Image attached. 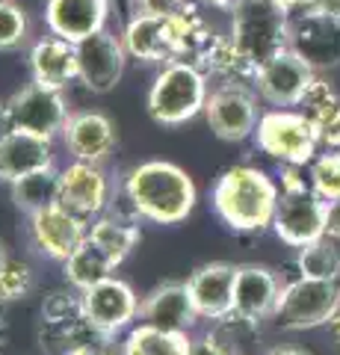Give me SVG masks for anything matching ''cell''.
Here are the masks:
<instances>
[{
	"label": "cell",
	"mask_w": 340,
	"mask_h": 355,
	"mask_svg": "<svg viewBox=\"0 0 340 355\" xmlns=\"http://www.w3.org/2000/svg\"><path fill=\"white\" fill-rule=\"evenodd\" d=\"M118 190L125 193L139 219H148L154 225H181L199 198L190 172L169 160H145L134 166L122 178Z\"/></svg>",
	"instance_id": "cell-1"
},
{
	"label": "cell",
	"mask_w": 340,
	"mask_h": 355,
	"mask_svg": "<svg viewBox=\"0 0 340 355\" xmlns=\"http://www.w3.org/2000/svg\"><path fill=\"white\" fill-rule=\"evenodd\" d=\"M276 181L255 166H231L213 184V210L231 231H263L272 228L278 207Z\"/></svg>",
	"instance_id": "cell-2"
},
{
	"label": "cell",
	"mask_w": 340,
	"mask_h": 355,
	"mask_svg": "<svg viewBox=\"0 0 340 355\" xmlns=\"http://www.w3.org/2000/svg\"><path fill=\"white\" fill-rule=\"evenodd\" d=\"M207 74L195 62L175 60L160 65L148 89V116L163 128H178L204 113L207 104Z\"/></svg>",
	"instance_id": "cell-3"
},
{
	"label": "cell",
	"mask_w": 340,
	"mask_h": 355,
	"mask_svg": "<svg viewBox=\"0 0 340 355\" xmlns=\"http://www.w3.org/2000/svg\"><path fill=\"white\" fill-rule=\"evenodd\" d=\"M228 36L234 39V44L246 53V60L258 71L276 53L287 51L290 12L272 0H243L231 12V33Z\"/></svg>",
	"instance_id": "cell-4"
},
{
	"label": "cell",
	"mask_w": 340,
	"mask_h": 355,
	"mask_svg": "<svg viewBox=\"0 0 340 355\" xmlns=\"http://www.w3.org/2000/svg\"><path fill=\"white\" fill-rule=\"evenodd\" d=\"M251 137L267 157L278 160L281 166H308L316 157V146H320V133L308 121V116L287 107L260 113Z\"/></svg>",
	"instance_id": "cell-5"
},
{
	"label": "cell",
	"mask_w": 340,
	"mask_h": 355,
	"mask_svg": "<svg viewBox=\"0 0 340 355\" xmlns=\"http://www.w3.org/2000/svg\"><path fill=\"white\" fill-rule=\"evenodd\" d=\"M69 116H71V110H69L62 89H51V86H42L33 80L24 89H18V92L0 107V128L33 133V137L53 142L62 133Z\"/></svg>",
	"instance_id": "cell-6"
},
{
	"label": "cell",
	"mask_w": 340,
	"mask_h": 355,
	"mask_svg": "<svg viewBox=\"0 0 340 355\" xmlns=\"http://www.w3.org/2000/svg\"><path fill=\"white\" fill-rule=\"evenodd\" d=\"M340 305V284L337 282H320L299 275L296 282H287L278 293L272 323L281 331H308L325 326Z\"/></svg>",
	"instance_id": "cell-7"
},
{
	"label": "cell",
	"mask_w": 340,
	"mask_h": 355,
	"mask_svg": "<svg viewBox=\"0 0 340 355\" xmlns=\"http://www.w3.org/2000/svg\"><path fill=\"white\" fill-rule=\"evenodd\" d=\"M83 299V317L98 340H109L127 326L139 320V296L125 279L109 275V279L92 284L89 291L80 293Z\"/></svg>",
	"instance_id": "cell-8"
},
{
	"label": "cell",
	"mask_w": 340,
	"mask_h": 355,
	"mask_svg": "<svg viewBox=\"0 0 340 355\" xmlns=\"http://www.w3.org/2000/svg\"><path fill=\"white\" fill-rule=\"evenodd\" d=\"M89 329L83 317L80 291H51L42 299V323H39V343L48 355H65L80 343H89ZM98 338V335H95Z\"/></svg>",
	"instance_id": "cell-9"
},
{
	"label": "cell",
	"mask_w": 340,
	"mask_h": 355,
	"mask_svg": "<svg viewBox=\"0 0 340 355\" xmlns=\"http://www.w3.org/2000/svg\"><path fill=\"white\" fill-rule=\"evenodd\" d=\"M204 119L211 130L225 142H243L258 128V92L243 80H225L207 95Z\"/></svg>",
	"instance_id": "cell-10"
},
{
	"label": "cell",
	"mask_w": 340,
	"mask_h": 355,
	"mask_svg": "<svg viewBox=\"0 0 340 355\" xmlns=\"http://www.w3.org/2000/svg\"><path fill=\"white\" fill-rule=\"evenodd\" d=\"M113 181L104 172V163H86L71 160L65 169H60V198L57 205L71 210L80 219H98L107 214L109 202H113Z\"/></svg>",
	"instance_id": "cell-11"
},
{
	"label": "cell",
	"mask_w": 340,
	"mask_h": 355,
	"mask_svg": "<svg viewBox=\"0 0 340 355\" xmlns=\"http://www.w3.org/2000/svg\"><path fill=\"white\" fill-rule=\"evenodd\" d=\"M287 48L302 57L311 69L320 74L340 65V21L320 15L314 9H302L299 15H290V39Z\"/></svg>",
	"instance_id": "cell-12"
},
{
	"label": "cell",
	"mask_w": 340,
	"mask_h": 355,
	"mask_svg": "<svg viewBox=\"0 0 340 355\" xmlns=\"http://www.w3.org/2000/svg\"><path fill=\"white\" fill-rule=\"evenodd\" d=\"M127 65V48L122 36L101 30L78 42V80L92 95H107L118 86Z\"/></svg>",
	"instance_id": "cell-13"
},
{
	"label": "cell",
	"mask_w": 340,
	"mask_h": 355,
	"mask_svg": "<svg viewBox=\"0 0 340 355\" xmlns=\"http://www.w3.org/2000/svg\"><path fill=\"white\" fill-rule=\"evenodd\" d=\"M30 243L36 246L39 254L45 258L65 263L74 252L80 249V243L89 237V219H80L74 216L71 210H65L62 205H51V207H42L36 214H30Z\"/></svg>",
	"instance_id": "cell-14"
},
{
	"label": "cell",
	"mask_w": 340,
	"mask_h": 355,
	"mask_svg": "<svg viewBox=\"0 0 340 355\" xmlns=\"http://www.w3.org/2000/svg\"><path fill=\"white\" fill-rule=\"evenodd\" d=\"M272 231L281 243L293 249H302L308 243L325 237V202L311 187L299 193H281L276 216H272Z\"/></svg>",
	"instance_id": "cell-15"
},
{
	"label": "cell",
	"mask_w": 340,
	"mask_h": 355,
	"mask_svg": "<svg viewBox=\"0 0 340 355\" xmlns=\"http://www.w3.org/2000/svg\"><path fill=\"white\" fill-rule=\"evenodd\" d=\"M314 77H316V71L311 65L287 48L258 69L255 89L263 101L272 107H299L305 89L311 86Z\"/></svg>",
	"instance_id": "cell-16"
},
{
	"label": "cell",
	"mask_w": 340,
	"mask_h": 355,
	"mask_svg": "<svg viewBox=\"0 0 340 355\" xmlns=\"http://www.w3.org/2000/svg\"><path fill=\"white\" fill-rule=\"evenodd\" d=\"M122 42L127 48V57L166 65L181 60V44H178V27L175 18H160V15H134L125 24Z\"/></svg>",
	"instance_id": "cell-17"
},
{
	"label": "cell",
	"mask_w": 340,
	"mask_h": 355,
	"mask_svg": "<svg viewBox=\"0 0 340 355\" xmlns=\"http://www.w3.org/2000/svg\"><path fill=\"white\" fill-rule=\"evenodd\" d=\"M234 282H237V263H225V261L204 263L186 279L193 305L202 320L216 323V320L231 314L234 311Z\"/></svg>",
	"instance_id": "cell-18"
},
{
	"label": "cell",
	"mask_w": 340,
	"mask_h": 355,
	"mask_svg": "<svg viewBox=\"0 0 340 355\" xmlns=\"http://www.w3.org/2000/svg\"><path fill=\"white\" fill-rule=\"evenodd\" d=\"M62 146L74 160L104 163L116 148V125L113 119L98 110H78L62 128Z\"/></svg>",
	"instance_id": "cell-19"
},
{
	"label": "cell",
	"mask_w": 340,
	"mask_h": 355,
	"mask_svg": "<svg viewBox=\"0 0 340 355\" xmlns=\"http://www.w3.org/2000/svg\"><path fill=\"white\" fill-rule=\"evenodd\" d=\"M139 323H148V326H157L166 331H190L195 323H202L186 282H166L142 296Z\"/></svg>",
	"instance_id": "cell-20"
},
{
	"label": "cell",
	"mask_w": 340,
	"mask_h": 355,
	"mask_svg": "<svg viewBox=\"0 0 340 355\" xmlns=\"http://www.w3.org/2000/svg\"><path fill=\"white\" fill-rule=\"evenodd\" d=\"M107 18L109 0H48L45 3L48 30L74 44L107 30Z\"/></svg>",
	"instance_id": "cell-21"
},
{
	"label": "cell",
	"mask_w": 340,
	"mask_h": 355,
	"mask_svg": "<svg viewBox=\"0 0 340 355\" xmlns=\"http://www.w3.org/2000/svg\"><path fill=\"white\" fill-rule=\"evenodd\" d=\"M281 287L284 282L269 266L240 263L234 282V314H243L249 320H269L272 311H276Z\"/></svg>",
	"instance_id": "cell-22"
},
{
	"label": "cell",
	"mask_w": 340,
	"mask_h": 355,
	"mask_svg": "<svg viewBox=\"0 0 340 355\" xmlns=\"http://www.w3.org/2000/svg\"><path fill=\"white\" fill-rule=\"evenodd\" d=\"M53 163V142L33 137L21 130L0 133V181L12 184L18 178L33 175L39 169H51Z\"/></svg>",
	"instance_id": "cell-23"
},
{
	"label": "cell",
	"mask_w": 340,
	"mask_h": 355,
	"mask_svg": "<svg viewBox=\"0 0 340 355\" xmlns=\"http://www.w3.org/2000/svg\"><path fill=\"white\" fill-rule=\"evenodd\" d=\"M30 74L33 80L51 89H65L78 80V44L62 36H42L30 48Z\"/></svg>",
	"instance_id": "cell-24"
},
{
	"label": "cell",
	"mask_w": 340,
	"mask_h": 355,
	"mask_svg": "<svg viewBox=\"0 0 340 355\" xmlns=\"http://www.w3.org/2000/svg\"><path fill=\"white\" fill-rule=\"evenodd\" d=\"M89 237L113 258L116 266H122L130 258V252L136 249V243L142 240L139 219H127L118 214H101L98 219H92Z\"/></svg>",
	"instance_id": "cell-25"
},
{
	"label": "cell",
	"mask_w": 340,
	"mask_h": 355,
	"mask_svg": "<svg viewBox=\"0 0 340 355\" xmlns=\"http://www.w3.org/2000/svg\"><path fill=\"white\" fill-rule=\"evenodd\" d=\"M62 275H65V282H69V287L83 293V291H89L92 284L116 275V263L92 237H86L80 243V249L62 263Z\"/></svg>",
	"instance_id": "cell-26"
},
{
	"label": "cell",
	"mask_w": 340,
	"mask_h": 355,
	"mask_svg": "<svg viewBox=\"0 0 340 355\" xmlns=\"http://www.w3.org/2000/svg\"><path fill=\"white\" fill-rule=\"evenodd\" d=\"M190 331H166L148 323H136L122 343V355H190Z\"/></svg>",
	"instance_id": "cell-27"
},
{
	"label": "cell",
	"mask_w": 340,
	"mask_h": 355,
	"mask_svg": "<svg viewBox=\"0 0 340 355\" xmlns=\"http://www.w3.org/2000/svg\"><path fill=\"white\" fill-rule=\"evenodd\" d=\"M12 187V202L21 214H36L42 207L57 205L60 198V169L51 166V169H39L33 175H24L18 181L9 184Z\"/></svg>",
	"instance_id": "cell-28"
},
{
	"label": "cell",
	"mask_w": 340,
	"mask_h": 355,
	"mask_svg": "<svg viewBox=\"0 0 340 355\" xmlns=\"http://www.w3.org/2000/svg\"><path fill=\"white\" fill-rule=\"evenodd\" d=\"M296 270L305 279H320V282H337L340 279V252L334 246V240H316L302 246L296 254Z\"/></svg>",
	"instance_id": "cell-29"
},
{
	"label": "cell",
	"mask_w": 340,
	"mask_h": 355,
	"mask_svg": "<svg viewBox=\"0 0 340 355\" xmlns=\"http://www.w3.org/2000/svg\"><path fill=\"white\" fill-rule=\"evenodd\" d=\"M213 338L222 343L228 355H251L249 347L260 343V320H249L243 314H228L213 323Z\"/></svg>",
	"instance_id": "cell-30"
},
{
	"label": "cell",
	"mask_w": 340,
	"mask_h": 355,
	"mask_svg": "<svg viewBox=\"0 0 340 355\" xmlns=\"http://www.w3.org/2000/svg\"><path fill=\"white\" fill-rule=\"evenodd\" d=\"M340 110V95H337V89L325 80V77L316 74L311 86L305 89V95H302V101H299V113L308 116V121L314 128H320L325 125L328 119H332L334 113Z\"/></svg>",
	"instance_id": "cell-31"
},
{
	"label": "cell",
	"mask_w": 340,
	"mask_h": 355,
	"mask_svg": "<svg viewBox=\"0 0 340 355\" xmlns=\"http://www.w3.org/2000/svg\"><path fill=\"white\" fill-rule=\"evenodd\" d=\"M311 190L323 202L340 198V148H325V154H316L311 160Z\"/></svg>",
	"instance_id": "cell-32"
},
{
	"label": "cell",
	"mask_w": 340,
	"mask_h": 355,
	"mask_svg": "<svg viewBox=\"0 0 340 355\" xmlns=\"http://www.w3.org/2000/svg\"><path fill=\"white\" fill-rule=\"evenodd\" d=\"M36 287V272L33 266L21 258H9L0 263V302H15V299H24L33 293Z\"/></svg>",
	"instance_id": "cell-33"
},
{
	"label": "cell",
	"mask_w": 340,
	"mask_h": 355,
	"mask_svg": "<svg viewBox=\"0 0 340 355\" xmlns=\"http://www.w3.org/2000/svg\"><path fill=\"white\" fill-rule=\"evenodd\" d=\"M27 12L15 0H0V51H15L27 42Z\"/></svg>",
	"instance_id": "cell-34"
},
{
	"label": "cell",
	"mask_w": 340,
	"mask_h": 355,
	"mask_svg": "<svg viewBox=\"0 0 340 355\" xmlns=\"http://www.w3.org/2000/svg\"><path fill=\"white\" fill-rule=\"evenodd\" d=\"M190 0H134V15H160V18H172Z\"/></svg>",
	"instance_id": "cell-35"
},
{
	"label": "cell",
	"mask_w": 340,
	"mask_h": 355,
	"mask_svg": "<svg viewBox=\"0 0 340 355\" xmlns=\"http://www.w3.org/2000/svg\"><path fill=\"white\" fill-rule=\"evenodd\" d=\"M190 355H228L225 347L213 338V331H204L202 338H193L190 343Z\"/></svg>",
	"instance_id": "cell-36"
},
{
	"label": "cell",
	"mask_w": 340,
	"mask_h": 355,
	"mask_svg": "<svg viewBox=\"0 0 340 355\" xmlns=\"http://www.w3.org/2000/svg\"><path fill=\"white\" fill-rule=\"evenodd\" d=\"M316 133H320V146H325V148H340V110L325 121V125L316 128Z\"/></svg>",
	"instance_id": "cell-37"
},
{
	"label": "cell",
	"mask_w": 340,
	"mask_h": 355,
	"mask_svg": "<svg viewBox=\"0 0 340 355\" xmlns=\"http://www.w3.org/2000/svg\"><path fill=\"white\" fill-rule=\"evenodd\" d=\"M302 166H287L284 163V172H281V193H299V190H308L305 178L299 175Z\"/></svg>",
	"instance_id": "cell-38"
},
{
	"label": "cell",
	"mask_w": 340,
	"mask_h": 355,
	"mask_svg": "<svg viewBox=\"0 0 340 355\" xmlns=\"http://www.w3.org/2000/svg\"><path fill=\"white\" fill-rule=\"evenodd\" d=\"M325 237L340 240V198L325 202Z\"/></svg>",
	"instance_id": "cell-39"
},
{
	"label": "cell",
	"mask_w": 340,
	"mask_h": 355,
	"mask_svg": "<svg viewBox=\"0 0 340 355\" xmlns=\"http://www.w3.org/2000/svg\"><path fill=\"white\" fill-rule=\"evenodd\" d=\"M305 9H314V12L340 21V0H308V6Z\"/></svg>",
	"instance_id": "cell-40"
},
{
	"label": "cell",
	"mask_w": 340,
	"mask_h": 355,
	"mask_svg": "<svg viewBox=\"0 0 340 355\" xmlns=\"http://www.w3.org/2000/svg\"><path fill=\"white\" fill-rule=\"evenodd\" d=\"M65 355H113L107 349V343H80V347H74L71 352H65Z\"/></svg>",
	"instance_id": "cell-41"
},
{
	"label": "cell",
	"mask_w": 340,
	"mask_h": 355,
	"mask_svg": "<svg viewBox=\"0 0 340 355\" xmlns=\"http://www.w3.org/2000/svg\"><path fill=\"white\" fill-rule=\"evenodd\" d=\"M325 331H328V338L334 340V347H337V352H340V305H337V311L332 314V320L325 323Z\"/></svg>",
	"instance_id": "cell-42"
},
{
	"label": "cell",
	"mask_w": 340,
	"mask_h": 355,
	"mask_svg": "<svg viewBox=\"0 0 340 355\" xmlns=\"http://www.w3.org/2000/svg\"><path fill=\"white\" fill-rule=\"evenodd\" d=\"M263 355H311V352H305L299 347H290V343H278V347H269Z\"/></svg>",
	"instance_id": "cell-43"
},
{
	"label": "cell",
	"mask_w": 340,
	"mask_h": 355,
	"mask_svg": "<svg viewBox=\"0 0 340 355\" xmlns=\"http://www.w3.org/2000/svg\"><path fill=\"white\" fill-rule=\"evenodd\" d=\"M207 6H213V9H219V12H234V9L243 3V0H204Z\"/></svg>",
	"instance_id": "cell-44"
},
{
	"label": "cell",
	"mask_w": 340,
	"mask_h": 355,
	"mask_svg": "<svg viewBox=\"0 0 340 355\" xmlns=\"http://www.w3.org/2000/svg\"><path fill=\"white\" fill-rule=\"evenodd\" d=\"M272 3L284 6L287 12H296V9H305V6H308V0H272Z\"/></svg>",
	"instance_id": "cell-45"
},
{
	"label": "cell",
	"mask_w": 340,
	"mask_h": 355,
	"mask_svg": "<svg viewBox=\"0 0 340 355\" xmlns=\"http://www.w3.org/2000/svg\"><path fill=\"white\" fill-rule=\"evenodd\" d=\"M6 258H9V252H6V249H3V243H0V263H3V261H6Z\"/></svg>",
	"instance_id": "cell-46"
},
{
	"label": "cell",
	"mask_w": 340,
	"mask_h": 355,
	"mask_svg": "<svg viewBox=\"0 0 340 355\" xmlns=\"http://www.w3.org/2000/svg\"><path fill=\"white\" fill-rule=\"evenodd\" d=\"M3 329H6V323H3V320H0V338H3Z\"/></svg>",
	"instance_id": "cell-47"
}]
</instances>
